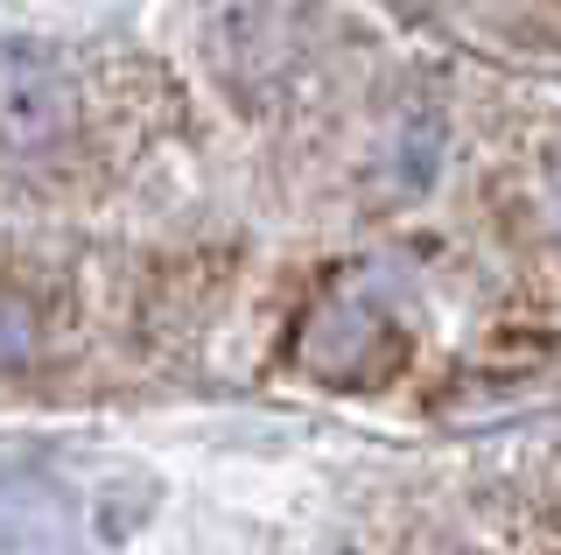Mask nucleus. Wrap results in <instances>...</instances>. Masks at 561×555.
<instances>
[{
    "label": "nucleus",
    "mask_w": 561,
    "mask_h": 555,
    "mask_svg": "<svg viewBox=\"0 0 561 555\" xmlns=\"http://www.w3.org/2000/svg\"><path fill=\"white\" fill-rule=\"evenodd\" d=\"M393 331H386V309L365 303V296H330L316 303L309 331H302V359L309 373L337 380V387H358V380H379L386 366H393Z\"/></svg>",
    "instance_id": "obj_1"
},
{
    "label": "nucleus",
    "mask_w": 561,
    "mask_h": 555,
    "mask_svg": "<svg viewBox=\"0 0 561 555\" xmlns=\"http://www.w3.org/2000/svg\"><path fill=\"white\" fill-rule=\"evenodd\" d=\"M0 106H8V148L28 155L35 141L64 134V120L78 113V99H70L64 64H49L43 49H28V43H8V64H0Z\"/></svg>",
    "instance_id": "obj_2"
},
{
    "label": "nucleus",
    "mask_w": 561,
    "mask_h": 555,
    "mask_svg": "<svg viewBox=\"0 0 561 555\" xmlns=\"http://www.w3.org/2000/svg\"><path fill=\"white\" fill-rule=\"evenodd\" d=\"M548 204H554V218H561V155H554V169H548Z\"/></svg>",
    "instance_id": "obj_3"
}]
</instances>
